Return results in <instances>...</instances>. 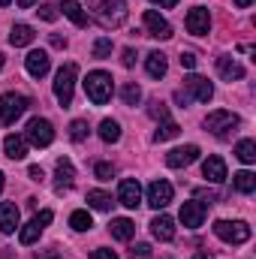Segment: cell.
Here are the masks:
<instances>
[{"instance_id": "cell-25", "label": "cell", "mask_w": 256, "mask_h": 259, "mask_svg": "<svg viewBox=\"0 0 256 259\" xmlns=\"http://www.w3.org/2000/svg\"><path fill=\"white\" fill-rule=\"evenodd\" d=\"M33 36H36V33H33V27H30V24H12L9 42L18 49V46H30V42H33Z\"/></svg>"}, {"instance_id": "cell-49", "label": "cell", "mask_w": 256, "mask_h": 259, "mask_svg": "<svg viewBox=\"0 0 256 259\" xmlns=\"http://www.w3.org/2000/svg\"><path fill=\"white\" fill-rule=\"evenodd\" d=\"M193 259H214V256H211V253H196Z\"/></svg>"}, {"instance_id": "cell-43", "label": "cell", "mask_w": 256, "mask_h": 259, "mask_svg": "<svg viewBox=\"0 0 256 259\" xmlns=\"http://www.w3.org/2000/svg\"><path fill=\"white\" fill-rule=\"evenodd\" d=\"M52 217H55L52 211H39V214H36V220H39L42 226H49V223H52Z\"/></svg>"}, {"instance_id": "cell-6", "label": "cell", "mask_w": 256, "mask_h": 259, "mask_svg": "<svg viewBox=\"0 0 256 259\" xmlns=\"http://www.w3.org/2000/svg\"><path fill=\"white\" fill-rule=\"evenodd\" d=\"M24 142L36 145V148H49V145L55 142V127H52V121L33 118V121L27 124V130H24Z\"/></svg>"}, {"instance_id": "cell-1", "label": "cell", "mask_w": 256, "mask_h": 259, "mask_svg": "<svg viewBox=\"0 0 256 259\" xmlns=\"http://www.w3.org/2000/svg\"><path fill=\"white\" fill-rule=\"evenodd\" d=\"M88 9L103 27H121L127 21V0H88Z\"/></svg>"}, {"instance_id": "cell-20", "label": "cell", "mask_w": 256, "mask_h": 259, "mask_svg": "<svg viewBox=\"0 0 256 259\" xmlns=\"http://www.w3.org/2000/svg\"><path fill=\"white\" fill-rule=\"evenodd\" d=\"M3 148H6V157H9V160H24V157H27V142H24V136L9 133V136L3 139Z\"/></svg>"}, {"instance_id": "cell-5", "label": "cell", "mask_w": 256, "mask_h": 259, "mask_svg": "<svg viewBox=\"0 0 256 259\" xmlns=\"http://www.w3.org/2000/svg\"><path fill=\"white\" fill-rule=\"evenodd\" d=\"M75 75H78V66L75 64H64L55 75V97L61 106H69L72 103V88H75Z\"/></svg>"}, {"instance_id": "cell-27", "label": "cell", "mask_w": 256, "mask_h": 259, "mask_svg": "<svg viewBox=\"0 0 256 259\" xmlns=\"http://www.w3.org/2000/svg\"><path fill=\"white\" fill-rule=\"evenodd\" d=\"M42 229H46V226H42V223H39V220L33 217V220H30V223H27V226H24V229L18 232V241H21V244L27 247V244H33V241H36V238L42 235Z\"/></svg>"}, {"instance_id": "cell-47", "label": "cell", "mask_w": 256, "mask_h": 259, "mask_svg": "<svg viewBox=\"0 0 256 259\" xmlns=\"http://www.w3.org/2000/svg\"><path fill=\"white\" fill-rule=\"evenodd\" d=\"M15 3H18V6H21V9H30V6H33V3H36V0H15Z\"/></svg>"}, {"instance_id": "cell-29", "label": "cell", "mask_w": 256, "mask_h": 259, "mask_svg": "<svg viewBox=\"0 0 256 259\" xmlns=\"http://www.w3.org/2000/svg\"><path fill=\"white\" fill-rule=\"evenodd\" d=\"M100 139H103V142H109V145H112V142H118V139H121V124H118V121H112V118H106V121L100 124Z\"/></svg>"}, {"instance_id": "cell-11", "label": "cell", "mask_w": 256, "mask_h": 259, "mask_svg": "<svg viewBox=\"0 0 256 259\" xmlns=\"http://www.w3.org/2000/svg\"><path fill=\"white\" fill-rule=\"evenodd\" d=\"M172 202V184L169 181H154L151 187H148V205L154 208V211H160V208H166Z\"/></svg>"}, {"instance_id": "cell-10", "label": "cell", "mask_w": 256, "mask_h": 259, "mask_svg": "<svg viewBox=\"0 0 256 259\" xmlns=\"http://www.w3.org/2000/svg\"><path fill=\"white\" fill-rule=\"evenodd\" d=\"M187 30H190L193 36H205L211 30V15H208L205 6H193L190 12H187Z\"/></svg>"}, {"instance_id": "cell-9", "label": "cell", "mask_w": 256, "mask_h": 259, "mask_svg": "<svg viewBox=\"0 0 256 259\" xmlns=\"http://www.w3.org/2000/svg\"><path fill=\"white\" fill-rule=\"evenodd\" d=\"M184 84H187V97H193L196 103H208V100L214 97V88H211V81H208L205 75H196V72H193Z\"/></svg>"}, {"instance_id": "cell-35", "label": "cell", "mask_w": 256, "mask_h": 259, "mask_svg": "<svg viewBox=\"0 0 256 259\" xmlns=\"http://www.w3.org/2000/svg\"><path fill=\"white\" fill-rule=\"evenodd\" d=\"M109 55H112V39H106V36L97 39V42H94V58L103 61V58H109Z\"/></svg>"}, {"instance_id": "cell-46", "label": "cell", "mask_w": 256, "mask_h": 259, "mask_svg": "<svg viewBox=\"0 0 256 259\" xmlns=\"http://www.w3.org/2000/svg\"><path fill=\"white\" fill-rule=\"evenodd\" d=\"M30 178H33V181H42V169H39V166H30Z\"/></svg>"}, {"instance_id": "cell-45", "label": "cell", "mask_w": 256, "mask_h": 259, "mask_svg": "<svg viewBox=\"0 0 256 259\" xmlns=\"http://www.w3.org/2000/svg\"><path fill=\"white\" fill-rule=\"evenodd\" d=\"M52 46H55V49H64L66 39H64V36H58V33H52Z\"/></svg>"}, {"instance_id": "cell-19", "label": "cell", "mask_w": 256, "mask_h": 259, "mask_svg": "<svg viewBox=\"0 0 256 259\" xmlns=\"http://www.w3.org/2000/svg\"><path fill=\"white\" fill-rule=\"evenodd\" d=\"M217 72H220L226 81H238V78H244V66L238 64L235 58H229V55L217 58Z\"/></svg>"}, {"instance_id": "cell-3", "label": "cell", "mask_w": 256, "mask_h": 259, "mask_svg": "<svg viewBox=\"0 0 256 259\" xmlns=\"http://www.w3.org/2000/svg\"><path fill=\"white\" fill-rule=\"evenodd\" d=\"M214 235L226 244H244V241H250V226L244 220H217Z\"/></svg>"}, {"instance_id": "cell-24", "label": "cell", "mask_w": 256, "mask_h": 259, "mask_svg": "<svg viewBox=\"0 0 256 259\" xmlns=\"http://www.w3.org/2000/svg\"><path fill=\"white\" fill-rule=\"evenodd\" d=\"M58 9H64V15L72 21V24H78V27H84V24H88V12L81 9V3H78V0H64V6H58Z\"/></svg>"}, {"instance_id": "cell-37", "label": "cell", "mask_w": 256, "mask_h": 259, "mask_svg": "<svg viewBox=\"0 0 256 259\" xmlns=\"http://www.w3.org/2000/svg\"><path fill=\"white\" fill-rule=\"evenodd\" d=\"M36 12H39L42 21H55V18H58V6H55V3H42Z\"/></svg>"}, {"instance_id": "cell-40", "label": "cell", "mask_w": 256, "mask_h": 259, "mask_svg": "<svg viewBox=\"0 0 256 259\" xmlns=\"http://www.w3.org/2000/svg\"><path fill=\"white\" fill-rule=\"evenodd\" d=\"M91 259H118V253L109 250V247H97V250L91 253Z\"/></svg>"}, {"instance_id": "cell-31", "label": "cell", "mask_w": 256, "mask_h": 259, "mask_svg": "<svg viewBox=\"0 0 256 259\" xmlns=\"http://www.w3.org/2000/svg\"><path fill=\"white\" fill-rule=\"evenodd\" d=\"M121 100H124V106H139V103H142V88H139L136 81H127V84L121 88Z\"/></svg>"}, {"instance_id": "cell-7", "label": "cell", "mask_w": 256, "mask_h": 259, "mask_svg": "<svg viewBox=\"0 0 256 259\" xmlns=\"http://www.w3.org/2000/svg\"><path fill=\"white\" fill-rule=\"evenodd\" d=\"M241 124V118L238 115H232V112H211L208 118H205V130H211L214 136H229V130H235Z\"/></svg>"}, {"instance_id": "cell-8", "label": "cell", "mask_w": 256, "mask_h": 259, "mask_svg": "<svg viewBox=\"0 0 256 259\" xmlns=\"http://www.w3.org/2000/svg\"><path fill=\"white\" fill-rule=\"evenodd\" d=\"M145 27H148V36H154V39H172V24L157 9L145 12Z\"/></svg>"}, {"instance_id": "cell-39", "label": "cell", "mask_w": 256, "mask_h": 259, "mask_svg": "<svg viewBox=\"0 0 256 259\" xmlns=\"http://www.w3.org/2000/svg\"><path fill=\"white\" fill-rule=\"evenodd\" d=\"M151 253H154V250H151V244H136V247L130 250V256H133V259H148Z\"/></svg>"}, {"instance_id": "cell-12", "label": "cell", "mask_w": 256, "mask_h": 259, "mask_svg": "<svg viewBox=\"0 0 256 259\" xmlns=\"http://www.w3.org/2000/svg\"><path fill=\"white\" fill-rule=\"evenodd\" d=\"M24 66H27V72H30L33 78H42V75H49V69H52V58H49V52L33 49V52L24 58Z\"/></svg>"}, {"instance_id": "cell-28", "label": "cell", "mask_w": 256, "mask_h": 259, "mask_svg": "<svg viewBox=\"0 0 256 259\" xmlns=\"http://www.w3.org/2000/svg\"><path fill=\"white\" fill-rule=\"evenodd\" d=\"M235 157H238L241 163H247V166L256 163V142H253V139H241V142H238V148H235Z\"/></svg>"}, {"instance_id": "cell-44", "label": "cell", "mask_w": 256, "mask_h": 259, "mask_svg": "<svg viewBox=\"0 0 256 259\" xmlns=\"http://www.w3.org/2000/svg\"><path fill=\"white\" fill-rule=\"evenodd\" d=\"M151 3H154V6H160V9H172L178 0H151Z\"/></svg>"}, {"instance_id": "cell-36", "label": "cell", "mask_w": 256, "mask_h": 259, "mask_svg": "<svg viewBox=\"0 0 256 259\" xmlns=\"http://www.w3.org/2000/svg\"><path fill=\"white\" fill-rule=\"evenodd\" d=\"M94 175H97L100 181H112V178H115V166H112V163H97V166H94Z\"/></svg>"}, {"instance_id": "cell-50", "label": "cell", "mask_w": 256, "mask_h": 259, "mask_svg": "<svg viewBox=\"0 0 256 259\" xmlns=\"http://www.w3.org/2000/svg\"><path fill=\"white\" fill-rule=\"evenodd\" d=\"M3 178H6V175H3V172H0V193H3Z\"/></svg>"}, {"instance_id": "cell-34", "label": "cell", "mask_w": 256, "mask_h": 259, "mask_svg": "<svg viewBox=\"0 0 256 259\" xmlns=\"http://www.w3.org/2000/svg\"><path fill=\"white\" fill-rule=\"evenodd\" d=\"M88 133H91L88 121H72V124H69V139H72V142H84Z\"/></svg>"}, {"instance_id": "cell-30", "label": "cell", "mask_w": 256, "mask_h": 259, "mask_svg": "<svg viewBox=\"0 0 256 259\" xmlns=\"http://www.w3.org/2000/svg\"><path fill=\"white\" fill-rule=\"evenodd\" d=\"M88 205H91V208H97V211H109L115 202H112V196L103 193V190H91V193H88Z\"/></svg>"}, {"instance_id": "cell-22", "label": "cell", "mask_w": 256, "mask_h": 259, "mask_svg": "<svg viewBox=\"0 0 256 259\" xmlns=\"http://www.w3.org/2000/svg\"><path fill=\"white\" fill-rule=\"evenodd\" d=\"M109 232H112V238H118V241H130V238L136 235V223L127 220V217H118V220L109 223Z\"/></svg>"}, {"instance_id": "cell-16", "label": "cell", "mask_w": 256, "mask_h": 259, "mask_svg": "<svg viewBox=\"0 0 256 259\" xmlns=\"http://www.w3.org/2000/svg\"><path fill=\"white\" fill-rule=\"evenodd\" d=\"M202 175H205V181H211V184H223V181H226V163H223V157L211 154V157L202 163Z\"/></svg>"}, {"instance_id": "cell-23", "label": "cell", "mask_w": 256, "mask_h": 259, "mask_svg": "<svg viewBox=\"0 0 256 259\" xmlns=\"http://www.w3.org/2000/svg\"><path fill=\"white\" fill-rule=\"evenodd\" d=\"M55 178H58V190H69V187H72V181H75V169H72L69 160H58Z\"/></svg>"}, {"instance_id": "cell-42", "label": "cell", "mask_w": 256, "mask_h": 259, "mask_svg": "<svg viewBox=\"0 0 256 259\" xmlns=\"http://www.w3.org/2000/svg\"><path fill=\"white\" fill-rule=\"evenodd\" d=\"M121 64H124V66H133V64H136V52H133V49H124V55H121Z\"/></svg>"}, {"instance_id": "cell-21", "label": "cell", "mask_w": 256, "mask_h": 259, "mask_svg": "<svg viewBox=\"0 0 256 259\" xmlns=\"http://www.w3.org/2000/svg\"><path fill=\"white\" fill-rule=\"evenodd\" d=\"M145 69H148L151 78H163V75L169 72V61H166V55H163V52H151L148 61H145Z\"/></svg>"}, {"instance_id": "cell-33", "label": "cell", "mask_w": 256, "mask_h": 259, "mask_svg": "<svg viewBox=\"0 0 256 259\" xmlns=\"http://www.w3.org/2000/svg\"><path fill=\"white\" fill-rule=\"evenodd\" d=\"M178 133H181V127H178L175 121H169V118H166V121H163V124L157 127V133H154V139H157V142H169V139H175Z\"/></svg>"}, {"instance_id": "cell-52", "label": "cell", "mask_w": 256, "mask_h": 259, "mask_svg": "<svg viewBox=\"0 0 256 259\" xmlns=\"http://www.w3.org/2000/svg\"><path fill=\"white\" fill-rule=\"evenodd\" d=\"M0 69H3V55H0Z\"/></svg>"}, {"instance_id": "cell-51", "label": "cell", "mask_w": 256, "mask_h": 259, "mask_svg": "<svg viewBox=\"0 0 256 259\" xmlns=\"http://www.w3.org/2000/svg\"><path fill=\"white\" fill-rule=\"evenodd\" d=\"M6 3H9V0H0V6H6Z\"/></svg>"}, {"instance_id": "cell-48", "label": "cell", "mask_w": 256, "mask_h": 259, "mask_svg": "<svg viewBox=\"0 0 256 259\" xmlns=\"http://www.w3.org/2000/svg\"><path fill=\"white\" fill-rule=\"evenodd\" d=\"M235 6H241V9H247V6H253V0H235Z\"/></svg>"}, {"instance_id": "cell-2", "label": "cell", "mask_w": 256, "mask_h": 259, "mask_svg": "<svg viewBox=\"0 0 256 259\" xmlns=\"http://www.w3.org/2000/svg\"><path fill=\"white\" fill-rule=\"evenodd\" d=\"M84 94H88V100H91L94 106H106V103L112 100V75L103 72V69L88 72V78H84Z\"/></svg>"}, {"instance_id": "cell-15", "label": "cell", "mask_w": 256, "mask_h": 259, "mask_svg": "<svg viewBox=\"0 0 256 259\" xmlns=\"http://www.w3.org/2000/svg\"><path fill=\"white\" fill-rule=\"evenodd\" d=\"M118 202L127 205V208H139L142 205V187L136 178H124L121 187H118Z\"/></svg>"}, {"instance_id": "cell-41", "label": "cell", "mask_w": 256, "mask_h": 259, "mask_svg": "<svg viewBox=\"0 0 256 259\" xmlns=\"http://www.w3.org/2000/svg\"><path fill=\"white\" fill-rule=\"evenodd\" d=\"M181 66H184V69H193V66H196V55H193V52H181Z\"/></svg>"}, {"instance_id": "cell-26", "label": "cell", "mask_w": 256, "mask_h": 259, "mask_svg": "<svg viewBox=\"0 0 256 259\" xmlns=\"http://www.w3.org/2000/svg\"><path fill=\"white\" fill-rule=\"evenodd\" d=\"M232 187H235L238 193H253L256 190V175L253 172H247V169L235 172V175H232Z\"/></svg>"}, {"instance_id": "cell-14", "label": "cell", "mask_w": 256, "mask_h": 259, "mask_svg": "<svg viewBox=\"0 0 256 259\" xmlns=\"http://www.w3.org/2000/svg\"><path fill=\"white\" fill-rule=\"evenodd\" d=\"M199 160V148L196 145H184V148H172L169 154H166V163L172 166V169H184V166H190Z\"/></svg>"}, {"instance_id": "cell-53", "label": "cell", "mask_w": 256, "mask_h": 259, "mask_svg": "<svg viewBox=\"0 0 256 259\" xmlns=\"http://www.w3.org/2000/svg\"><path fill=\"white\" fill-rule=\"evenodd\" d=\"M52 259H58V256H52Z\"/></svg>"}, {"instance_id": "cell-32", "label": "cell", "mask_w": 256, "mask_h": 259, "mask_svg": "<svg viewBox=\"0 0 256 259\" xmlns=\"http://www.w3.org/2000/svg\"><path fill=\"white\" fill-rule=\"evenodd\" d=\"M69 226H72L75 232H88V229L94 226V220H91L88 211H72V214H69Z\"/></svg>"}, {"instance_id": "cell-13", "label": "cell", "mask_w": 256, "mask_h": 259, "mask_svg": "<svg viewBox=\"0 0 256 259\" xmlns=\"http://www.w3.org/2000/svg\"><path fill=\"white\" fill-rule=\"evenodd\" d=\"M181 223H184L187 229H199V226L205 223V202H196V199L184 202V205H181Z\"/></svg>"}, {"instance_id": "cell-38", "label": "cell", "mask_w": 256, "mask_h": 259, "mask_svg": "<svg viewBox=\"0 0 256 259\" xmlns=\"http://www.w3.org/2000/svg\"><path fill=\"white\" fill-rule=\"evenodd\" d=\"M148 112H151V118H160V121H166V118H169V109H166V103H160V100H154Z\"/></svg>"}, {"instance_id": "cell-17", "label": "cell", "mask_w": 256, "mask_h": 259, "mask_svg": "<svg viewBox=\"0 0 256 259\" xmlns=\"http://www.w3.org/2000/svg\"><path fill=\"white\" fill-rule=\"evenodd\" d=\"M151 235H154L157 241H172V238H175V220L166 217V214L154 217V220H151Z\"/></svg>"}, {"instance_id": "cell-4", "label": "cell", "mask_w": 256, "mask_h": 259, "mask_svg": "<svg viewBox=\"0 0 256 259\" xmlns=\"http://www.w3.org/2000/svg\"><path fill=\"white\" fill-rule=\"evenodd\" d=\"M27 106H30V100H27L24 94H15V91L3 94V97H0V121H3V124H15V121L27 112Z\"/></svg>"}, {"instance_id": "cell-18", "label": "cell", "mask_w": 256, "mask_h": 259, "mask_svg": "<svg viewBox=\"0 0 256 259\" xmlns=\"http://www.w3.org/2000/svg\"><path fill=\"white\" fill-rule=\"evenodd\" d=\"M18 220H21L18 208H15L12 202H0V232H3V235L15 232V229H18Z\"/></svg>"}]
</instances>
